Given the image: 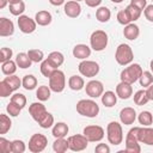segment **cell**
Instances as JSON below:
<instances>
[{
    "label": "cell",
    "mask_w": 153,
    "mask_h": 153,
    "mask_svg": "<svg viewBox=\"0 0 153 153\" xmlns=\"http://www.w3.org/2000/svg\"><path fill=\"white\" fill-rule=\"evenodd\" d=\"M76 111L86 117H96L99 112V106L92 99H81L76 103Z\"/></svg>",
    "instance_id": "1"
},
{
    "label": "cell",
    "mask_w": 153,
    "mask_h": 153,
    "mask_svg": "<svg viewBox=\"0 0 153 153\" xmlns=\"http://www.w3.org/2000/svg\"><path fill=\"white\" fill-rule=\"evenodd\" d=\"M137 131H139V127H134L131 128L126 137V149L120 151V153H140L141 152V147L139 145V139H137Z\"/></svg>",
    "instance_id": "2"
},
{
    "label": "cell",
    "mask_w": 153,
    "mask_h": 153,
    "mask_svg": "<svg viewBox=\"0 0 153 153\" xmlns=\"http://www.w3.org/2000/svg\"><path fill=\"white\" fill-rule=\"evenodd\" d=\"M142 72L143 71H142L140 65L133 63V65L128 66L127 68H124L121 72V76H120L121 81H124V82H128V84H133L136 80H139V78L141 76Z\"/></svg>",
    "instance_id": "3"
},
{
    "label": "cell",
    "mask_w": 153,
    "mask_h": 153,
    "mask_svg": "<svg viewBox=\"0 0 153 153\" xmlns=\"http://www.w3.org/2000/svg\"><path fill=\"white\" fill-rule=\"evenodd\" d=\"M115 59H116L117 63H120L122 66H126V65L130 63L134 59V54H133L131 48L128 44H124V43L120 44L116 49Z\"/></svg>",
    "instance_id": "4"
},
{
    "label": "cell",
    "mask_w": 153,
    "mask_h": 153,
    "mask_svg": "<svg viewBox=\"0 0 153 153\" xmlns=\"http://www.w3.org/2000/svg\"><path fill=\"white\" fill-rule=\"evenodd\" d=\"M91 48L96 51H102L108 45V35L103 30H96L90 37Z\"/></svg>",
    "instance_id": "5"
},
{
    "label": "cell",
    "mask_w": 153,
    "mask_h": 153,
    "mask_svg": "<svg viewBox=\"0 0 153 153\" xmlns=\"http://www.w3.org/2000/svg\"><path fill=\"white\" fill-rule=\"evenodd\" d=\"M106 135H108V141L112 145H120L123 140V131L122 127L117 122H110L106 128Z\"/></svg>",
    "instance_id": "6"
},
{
    "label": "cell",
    "mask_w": 153,
    "mask_h": 153,
    "mask_svg": "<svg viewBox=\"0 0 153 153\" xmlns=\"http://www.w3.org/2000/svg\"><path fill=\"white\" fill-rule=\"evenodd\" d=\"M66 85V78L62 71L55 69L54 73L49 76V87L54 92H62Z\"/></svg>",
    "instance_id": "7"
},
{
    "label": "cell",
    "mask_w": 153,
    "mask_h": 153,
    "mask_svg": "<svg viewBox=\"0 0 153 153\" xmlns=\"http://www.w3.org/2000/svg\"><path fill=\"white\" fill-rule=\"evenodd\" d=\"M48 143V139L43 134H33L29 140V149L32 153L42 152Z\"/></svg>",
    "instance_id": "8"
},
{
    "label": "cell",
    "mask_w": 153,
    "mask_h": 153,
    "mask_svg": "<svg viewBox=\"0 0 153 153\" xmlns=\"http://www.w3.org/2000/svg\"><path fill=\"white\" fill-rule=\"evenodd\" d=\"M68 146H69V149L74 151V152H80V151H84L87 145H88V140L86 139V136L82 134H76V135H72L69 136L68 139Z\"/></svg>",
    "instance_id": "9"
},
{
    "label": "cell",
    "mask_w": 153,
    "mask_h": 153,
    "mask_svg": "<svg viewBox=\"0 0 153 153\" xmlns=\"http://www.w3.org/2000/svg\"><path fill=\"white\" fill-rule=\"evenodd\" d=\"M82 134L90 142H96L100 141L104 137V129L99 126H87L84 128Z\"/></svg>",
    "instance_id": "10"
},
{
    "label": "cell",
    "mask_w": 153,
    "mask_h": 153,
    "mask_svg": "<svg viewBox=\"0 0 153 153\" xmlns=\"http://www.w3.org/2000/svg\"><path fill=\"white\" fill-rule=\"evenodd\" d=\"M79 72L87 78H92L98 74L99 72V66L94 61H82L79 63Z\"/></svg>",
    "instance_id": "11"
},
{
    "label": "cell",
    "mask_w": 153,
    "mask_h": 153,
    "mask_svg": "<svg viewBox=\"0 0 153 153\" xmlns=\"http://www.w3.org/2000/svg\"><path fill=\"white\" fill-rule=\"evenodd\" d=\"M36 20L31 19L27 16H19L18 18V26L22 32L24 33H31L36 30Z\"/></svg>",
    "instance_id": "12"
},
{
    "label": "cell",
    "mask_w": 153,
    "mask_h": 153,
    "mask_svg": "<svg viewBox=\"0 0 153 153\" xmlns=\"http://www.w3.org/2000/svg\"><path fill=\"white\" fill-rule=\"evenodd\" d=\"M85 90H86L87 96H90L92 98H97V97L102 96L104 87H103V84L100 81H98V80H91V81H88L86 84Z\"/></svg>",
    "instance_id": "13"
},
{
    "label": "cell",
    "mask_w": 153,
    "mask_h": 153,
    "mask_svg": "<svg viewBox=\"0 0 153 153\" xmlns=\"http://www.w3.org/2000/svg\"><path fill=\"white\" fill-rule=\"evenodd\" d=\"M29 112L31 115V117L38 123L45 115H47V109L42 103H32L29 106Z\"/></svg>",
    "instance_id": "14"
},
{
    "label": "cell",
    "mask_w": 153,
    "mask_h": 153,
    "mask_svg": "<svg viewBox=\"0 0 153 153\" xmlns=\"http://www.w3.org/2000/svg\"><path fill=\"white\" fill-rule=\"evenodd\" d=\"M137 139H139L140 142L152 146L153 145V128H147V127L140 128L139 127Z\"/></svg>",
    "instance_id": "15"
},
{
    "label": "cell",
    "mask_w": 153,
    "mask_h": 153,
    "mask_svg": "<svg viewBox=\"0 0 153 153\" xmlns=\"http://www.w3.org/2000/svg\"><path fill=\"white\" fill-rule=\"evenodd\" d=\"M65 13L71 17V18H76L79 17L80 12H81V6L78 1H74V0H71V1H67L65 4Z\"/></svg>",
    "instance_id": "16"
},
{
    "label": "cell",
    "mask_w": 153,
    "mask_h": 153,
    "mask_svg": "<svg viewBox=\"0 0 153 153\" xmlns=\"http://www.w3.org/2000/svg\"><path fill=\"white\" fill-rule=\"evenodd\" d=\"M135 118H136V112H135V110L133 108H129V106L124 108L120 112V120H121V122L123 124H127V126L133 124Z\"/></svg>",
    "instance_id": "17"
},
{
    "label": "cell",
    "mask_w": 153,
    "mask_h": 153,
    "mask_svg": "<svg viewBox=\"0 0 153 153\" xmlns=\"http://www.w3.org/2000/svg\"><path fill=\"white\" fill-rule=\"evenodd\" d=\"M116 94H117L121 99H128V98L133 94V87H131V84L121 81V82L116 86Z\"/></svg>",
    "instance_id": "18"
},
{
    "label": "cell",
    "mask_w": 153,
    "mask_h": 153,
    "mask_svg": "<svg viewBox=\"0 0 153 153\" xmlns=\"http://www.w3.org/2000/svg\"><path fill=\"white\" fill-rule=\"evenodd\" d=\"M13 32H14L13 22L5 17L0 18V36H2V37L11 36Z\"/></svg>",
    "instance_id": "19"
},
{
    "label": "cell",
    "mask_w": 153,
    "mask_h": 153,
    "mask_svg": "<svg viewBox=\"0 0 153 153\" xmlns=\"http://www.w3.org/2000/svg\"><path fill=\"white\" fill-rule=\"evenodd\" d=\"M73 55L76 59H86L91 55V49L86 44H76L73 48Z\"/></svg>",
    "instance_id": "20"
},
{
    "label": "cell",
    "mask_w": 153,
    "mask_h": 153,
    "mask_svg": "<svg viewBox=\"0 0 153 153\" xmlns=\"http://www.w3.org/2000/svg\"><path fill=\"white\" fill-rule=\"evenodd\" d=\"M139 33H140L139 26L135 25V24H130V23H129L128 25H126V27H124V30H123L124 37H126L127 39H130V41L136 39L137 36H139Z\"/></svg>",
    "instance_id": "21"
},
{
    "label": "cell",
    "mask_w": 153,
    "mask_h": 153,
    "mask_svg": "<svg viewBox=\"0 0 153 153\" xmlns=\"http://www.w3.org/2000/svg\"><path fill=\"white\" fill-rule=\"evenodd\" d=\"M35 20L38 25H42V26L49 25L51 23V14L48 11H39V12L36 13Z\"/></svg>",
    "instance_id": "22"
},
{
    "label": "cell",
    "mask_w": 153,
    "mask_h": 153,
    "mask_svg": "<svg viewBox=\"0 0 153 153\" xmlns=\"http://www.w3.org/2000/svg\"><path fill=\"white\" fill-rule=\"evenodd\" d=\"M47 60L51 63V66H53L54 68L57 69V67H60V66L63 63L65 57H63V55H62L60 51H53V53H50V54L48 55Z\"/></svg>",
    "instance_id": "23"
},
{
    "label": "cell",
    "mask_w": 153,
    "mask_h": 153,
    "mask_svg": "<svg viewBox=\"0 0 153 153\" xmlns=\"http://www.w3.org/2000/svg\"><path fill=\"white\" fill-rule=\"evenodd\" d=\"M68 126L63 122H59L56 123L54 127H53V130H51V134L55 136V137H65L67 134H68Z\"/></svg>",
    "instance_id": "24"
},
{
    "label": "cell",
    "mask_w": 153,
    "mask_h": 153,
    "mask_svg": "<svg viewBox=\"0 0 153 153\" xmlns=\"http://www.w3.org/2000/svg\"><path fill=\"white\" fill-rule=\"evenodd\" d=\"M117 102V96L115 94V92L112 91H106L105 93H103L102 96V103L106 106V108H111L116 104Z\"/></svg>",
    "instance_id": "25"
},
{
    "label": "cell",
    "mask_w": 153,
    "mask_h": 153,
    "mask_svg": "<svg viewBox=\"0 0 153 153\" xmlns=\"http://www.w3.org/2000/svg\"><path fill=\"white\" fill-rule=\"evenodd\" d=\"M68 148V140H65L63 137H56V140L53 143V149L56 153H65Z\"/></svg>",
    "instance_id": "26"
},
{
    "label": "cell",
    "mask_w": 153,
    "mask_h": 153,
    "mask_svg": "<svg viewBox=\"0 0 153 153\" xmlns=\"http://www.w3.org/2000/svg\"><path fill=\"white\" fill-rule=\"evenodd\" d=\"M16 62H17V66L20 67V68H29L31 66V59L29 57L27 54L25 53H19L16 57Z\"/></svg>",
    "instance_id": "27"
},
{
    "label": "cell",
    "mask_w": 153,
    "mask_h": 153,
    "mask_svg": "<svg viewBox=\"0 0 153 153\" xmlns=\"http://www.w3.org/2000/svg\"><path fill=\"white\" fill-rule=\"evenodd\" d=\"M68 85L73 91H80L84 87V79L79 75H72L68 80Z\"/></svg>",
    "instance_id": "28"
},
{
    "label": "cell",
    "mask_w": 153,
    "mask_h": 153,
    "mask_svg": "<svg viewBox=\"0 0 153 153\" xmlns=\"http://www.w3.org/2000/svg\"><path fill=\"white\" fill-rule=\"evenodd\" d=\"M111 17V13H110V10L105 6L103 7H99L97 11H96V18L100 22V23H106Z\"/></svg>",
    "instance_id": "29"
},
{
    "label": "cell",
    "mask_w": 153,
    "mask_h": 153,
    "mask_svg": "<svg viewBox=\"0 0 153 153\" xmlns=\"http://www.w3.org/2000/svg\"><path fill=\"white\" fill-rule=\"evenodd\" d=\"M1 71H2V73L5 75H12V74H14V72L17 71V62H14L12 60H8V61L2 62Z\"/></svg>",
    "instance_id": "30"
},
{
    "label": "cell",
    "mask_w": 153,
    "mask_h": 153,
    "mask_svg": "<svg viewBox=\"0 0 153 153\" xmlns=\"http://www.w3.org/2000/svg\"><path fill=\"white\" fill-rule=\"evenodd\" d=\"M22 85L25 90H33L37 86V79L32 75V74H27L23 78L22 80Z\"/></svg>",
    "instance_id": "31"
},
{
    "label": "cell",
    "mask_w": 153,
    "mask_h": 153,
    "mask_svg": "<svg viewBox=\"0 0 153 153\" xmlns=\"http://www.w3.org/2000/svg\"><path fill=\"white\" fill-rule=\"evenodd\" d=\"M50 87H48V86H45V85H42V86H39L38 88H37V91H36V97L41 100V102H45V100H48L49 98H50Z\"/></svg>",
    "instance_id": "32"
},
{
    "label": "cell",
    "mask_w": 153,
    "mask_h": 153,
    "mask_svg": "<svg viewBox=\"0 0 153 153\" xmlns=\"http://www.w3.org/2000/svg\"><path fill=\"white\" fill-rule=\"evenodd\" d=\"M11 120L7 115L0 114V134H6L11 128Z\"/></svg>",
    "instance_id": "33"
},
{
    "label": "cell",
    "mask_w": 153,
    "mask_h": 153,
    "mask_svg": "<svg viewBox=\"0 0 153 153\" xmlns=\"http://www.w3.org/2000/svg\"><path fill=\"white\" fill-rule=\"evenodd\" d=\"M148 97H147V93L145 90H139L135 94H134V103L139 106L141 105H145L147 102H148Z\"/></svg>",
    "instance_id": "34"
},
{
    "label": "cell",
    "mask_w": 153,
    "mask_h": 153,
    "mask_svg": "<svg viewBox=\"0 0 153 153\" xmlns=\"http://www.w3.org/2000/svg\"><path fill=\"white\" fill-rule=\"evenodd\" d=\"M126 11H127V13H128V16H129V18H130L131 22L137 20L140 18V16H141V10H139L136 6H134L131 4L126 7Z\"/></svg>",
    "instance_id": "35"
},
{
    "label": "cell",
    "mask_w": 153,
    "mask_h": 153,
    "mask_svg": "<svg viewBox=\"0 0 153 153\" xmlns=\"http://www.w3.org/2000/svg\"><path fill=\"white\" fill-rule=\"evenodd\" d=\"M55 69H56V68H54V67L51 66V63H50L48 60L42 61V63H41V73H42L45 78H49V76L54 73Z\"/></svg>",
    "instance_id": "36"
},
{
    "label": "cell",
    "mask_w": 153,
    "mask_h": 153,
    "mask_svg": "<svg viewBox=\"0 0 153 153\" xmlns=\"http://www.w3.org/2000/svg\"><path fill=\"white\" fill-rule=\"evenodd\" d=\"M139 122H140V124H142L145 127L151 126L152 122H153L152 114L149 111H142V112H140V115H139Z\"/></svg>",
    "instance_id": "37"
},
{
    "label": "cell",
    "mask_w": 153,
    "mask_h": 153,
    "mask_svg": "<svg viewBox=\"0 0 153 153\" xmlns=\"http://www.w3.org/2000/svg\"><path fill=\"white\" fill-rule=\"evenodd\" d=\"M10 86H11V88L13 90V91H16V90H18L19 87H20V85H22V81H20V79L17 76V75H8V76H6L5 79H4Z\"/></svg>",
    "instance_id": "38"
},
{
    "label": "cell",
    "mask_w": 153,
    "mask_h": 153,
    "mask_svg": "<svg viewBox=\"0 0 153 153\" xmlns=\"http://www.w3.org/2000/svg\"><path fill=\"white\" fill-rule=\"evenodd\" d=\"M139 80H140V85H141V86L148 87V86L153 82V74H152L151 72H148V71L142 72V74H141V76L139 78Z\"/></svg>",
    "instance_id": "39"
},
{
    "label": "cell",
    "mask_w": 153,
    "mask_h": 153,
    "mask_svg": "<svg viewBox=\"0 0 153 153\" xmlns=\"http://www.w3.org/2000/svg\"><path fill=\"white\" fill-rule=\"evenodd\" d=\"M25 11V4L23 1H19L17 4H11L10 5V12L13 16H22V13Z\"/></svg>",
    "instance_id": "40"
},
{
    "label": "cell",
    "mask_w": 153,
    "mask_h": 153,
    "mask_svg": "<svg viewBox=\"0 0 153 153\" xmlns=\"http://www.w3.org/2000/svg\"><path fill=\"white\" fill-rule=\"evenodd\" d=\"M27 55H29V57L31 59L32 62H41L44 57L43 51L39 50V49H31V50L27 51Z\"/></svg>",
    "instance_id": "41"
},
{
    "label": "cell",
    "mask_w": 153,
    "mask_h": 153,
    "mask_svg": "<svg viewBox=\"0 0 153 153\" xmlns=\"http://www.w3.org/2000/svg\"><path fill=\"white\" fill-rule=\"evenodd\" d=\"M25 151V143L22 140H13L11 142V152L12 153H23Z\"/></svg>",
    "instance_id": "42"
},
{
    "label": "cell",
    "mask_w": 153,
    "mask_h": 153,
    "mask_svg": "<svg viewBox=\"0 0 153 153\" xmlns=\"http://www.w3.org/2000/svg\"><path fill=\"white\" fill-rule=\"evenodd\" d=\"M11 102L16 103V104L19 105L22 109L26 105V98H25V96L22 94V93H14V94L11 97Z\"/></svg>",
    "instance_id": "43"
},
{
    "label": "cell",
    "mask_w": 153,
    "mask_h": 153,
    "mask_svg": "<svg viewBox=\"0 0 153 153\" xmlns=\"http://www.w3.org/2000/svg\"><path fill=\"white\" fill-rule=\"evenodd\" d=\"M53 123H54V117H53V115L51 114H49V112H47V115L38 122V124L42 127V128H44V129H47V128H49V127H51L53 126Z\"/></svg>",
    "instance_id": "44"
},
{
    "label": "cell",
    "mask_w": 153,
    "mask_h": 153,
    "mask_svg": "<svg viewBox=\"0 0 153 153\" xmlns=\"http://www.w3.org/2000/svg\"><path fill=\"white\" fill-rule=\"evenodd\" d=\"M12 92H13V90L11 88V86L5 80H1L0 81V96L1 97H8Z\"/></svg>",
    "instance_id": "45"
},
{
    "label": "cell",
    "mask_w": 153,
    "mask_h": 153,
    "mask_svg": "<svg viewBox=\"0 0 153 153\" xmlns=\"http://www.w3.org/2000/svg\"><path fill=\"white\" fill-rule=\"evenodd\" d=\"M7 112L11 115V116H18L19 114H20V110H22V108L19 106V105H17L16 103H13V102H11L10 100V103L7 104Z\"/></svg>",
    "instance_id": "46"
},
{
    "label": "cell",
    "mask_w": 153,
    "mask_h": 153,
    "mask_svg": "<svg viewBox=\"0 0 153 153\" xmlns=\"http://www.w3.org/2000/svg\"><path fill=\"white\" fill-rule=\"evenodd\" d=\"M117 20H118V23L122 24V25H128V24L131 22L126 10H122V11H120V12L117 13Z\"/></svg>",
    "instance_id": "47"
},
{
    "label": "cell",
    "mask_w": 153,
    "mask_h": 153,
    "mask_svg": "<svg viewBox=\"0 0 153 153\" xmlns=\"http://www.w3.org/2000/svg\"><path fill=\"white\" fill-rule=\"evenodd\" d=\"M12 54H13L12 49H10V48H6V47L1 48V50H0V61H1V62H5V61H8V60H11V57H12Z\"/></svg>",
    "instance_id": "48"
},
{
    "label": "cell",
    "mask_w": 153,
    "mask_h": 153,
    "mask_svg": "<svg viewBox=\"0 0 153 153\" xmlns=\"http://www.w3.org/2000/svg\"><path fill=\"white\" fill-rule=\"evenodd\" d=\"M11 152V142L5 137H0V153H10Z\"/></svg>",
    "instance_id": "49"
},
{
    "label": "cell",
    "mask_w": 153,
    "mask_h": 153,
    "mask_svg": "<svg viewBox=\"0 0 153 153\" xmlns=\"http://www.w3.org/2000/svg\"><path fill=\"white\" fill-rule=\"evenodd\" d=\"M143 13H145V17H146L147 20L153 22V5H148V6H146Z\"/></svg>",
    "instance_id": "50"
},
{
    "label": "cell",
    "mask_w": 153,
    "mask_h": 153,
    "mask_svg": "<svg viewBox=\"0 0 153 153\" xmlns=\"http://www.w3.org/2000/svg\"><path fill=\"white\" fill-rule=\"evenodd\" d=\"M94 152L96 153H109L110 152V147L108 145H105V143H99L98 146H96Z\"/></svg>",
    "instance_id": "51"
},
{
    "label": "cell",
    "mask_w": 153,
    "mask_h": 153,
    "mask_svg": "<svg viewBox=\"0 0 153 153\" xmlns=\"http://www.w3.org/2000/svg\"><path fill=\"white\" fill-rule=\"evenodd\" d=\"M130 4L131 5H134V6H136L139 10H145L146 8V6H147V1L146 0H130Z\"/></svg>",
    "instance_id": "52"
},
{
    "label": "cell",
    "mask_w": 153,
    "mask_h": 153,
    "mask_svg": "<svg viewBox=\"0 0 153 153\" xmlns=\"http://www.w3.org/2000/svg\"><path fill=\"white\" fill-rule=\"evenodd\" d=\"M85 2L90 7H96V6H98L102 2V0H85Z\"/></svg>",
    "instance_id": "53"
},
{
    "label": "cell",
    "mask_w": 153,
    "mask_h": 153,
    "mask_svg": "<svg viewBox=\"0 0 153 153\" xmlns=\"http://www.w3.org/2000/svg\"><path fill=\"white\" fill-rule=\"evenodd\" d=\"M146 93H147V97L149 100H153V84H151L148 86V88L146 90Z\"/></svg>",
    "instance_id": "54"
},
{
    "label": "cell",
    "mask_w": 153,
    "mask_h": 153,
    "mask_svg": "<svg viewBox=\"0 0 153 153\" xmlns=\"http://www.w3.org/2000/svg\"><path fill=\"white\" fill-rule=\"evenodd\" d=\"M49 2L51 5H54V6H60V5H62L65 2V0H49Z\"/></svg>",
    "instance_id": "55"
},
{
    "label": "cell",
    "mask_w": 153,
    "mask_h": 153,
    "mask_svg": "<svg viewBox=\"0 0 153 153\" xmlns=\"http://www.w3.org/2000/svg\"><path fill=\"white\" fill-rule=\"evenodd\" d=\"M7 2H8L7 0H0V8H4V7L6 6Z\"/></svg>",
    "instance_id": "56"
},
{
    "label": "cell",
    "mask_w": 153,
    "mask_h": 153,
    "mask_svg": "<svg viewBox=\"0 0 153 153\" xmlns=\"http://www.w3.org/2000/svg\"><path fill=\"white\" fill-rule=\"evenodd\" d=\"M8 2H10V5L11 4H17V2H19V1H22V0H7Z\"/></svg>",
    "instance_id": "57"
},
{
    "label": "cell",
    "mask_w": 153,
    "mask_h": 153,
    "mask_svg": "<svg viewBox=\"0 0 153 153\" xmlns=\"http://www.w3.org/2000/svg\"><path fill=\"white\" fill-rule=\"evenodd\" d=\"M149 66H151V71H152V74H153V59L151 60V63H149Z\"/></svg>",
    "instance_id": "58"
},
{
    "label": "cell",
    "mask_w": 153,
    "mask_h": 153,
    "mask_svg": "<svg viewBox=\"0 0 153 153\" xmlns=\"http://www.w3.org/2000/svg\"><path fill=\"white\" fill-rule=\"evenodd\" d=\"M112 2H116V4H120V2H122L123 0H111Z\"/></svg>",
    "instance_id": "59"
},
{
    "label": "cell",
    "mask_w": 153,
    "mask_h": 153,
    "mask_svg": "<svg viewBox=\"0 0 153 153\" xmlns=\"http://www.w3.org/2000/svg\"><path fill=\"white\" fill-rule=\"evenodd\" d=\"M74 1H78V2H79V1H81V0H74Z\"/></svg>",
    "instance_id": "60"
},
{
    "label": "cell",
    "mask_w": 153,
    "mask_h": 153,
    "mask_svg": "<svg viewBox=\"0 0 153 153\" xmlns=\"http://www.w3.org/2000/svg\"><path fill=\"white\" fill-rule=\"evenodd\" d=\"M152 1H153V0H152Z\"/></svg>",
    "instance_id": "61"
}]
</instances>
